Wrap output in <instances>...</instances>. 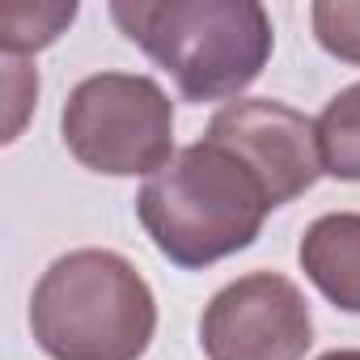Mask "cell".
<instances>
[{
	"label": "cell",
	"mask_w": 360,
	"mask_h": 360,
	"mask_svg": "<svg viewBox=\"0 0 360 360\" xmlns=\"http://www.w3.org/2000/svg\"><path fill=\"white\" fill-rule=\"evenodd\" d=\"M314 131H318L322 174L343 178V183H360V81L339 89L326 102Z\"/></svg>",
	"instance_id": "obj_8"
},
{
	"label": "cell",
	"mask_w": 360,
	"mask_h": 360,
	"mask_svg": "<svg viewBox=\"0 0 360 360\" xmlns=\"http://www.w3.org/2000/svg\"><path fill=\"white\" fill-rule=\"evenodd\" d=\"M77 18V5H30V0H5L0 5V47L5 56H30V51H43L51 47L64 26H72Z\"/></svg>",
	"instance_id": "obj_9"
},
{
	"label": "cell",
	"mask_w": 360,
	"mask_h": 360,
	"mask_svg": "<svg viewBox=\"0 0 360 360\" xmlns=\"http://www.w3.org/2000/svg\"><path fill=\"white\" fill-rule=\"evenodd\" d=\"M68 153L98 174H157L174 157V106L153 77L94 72L60 115Z\"/></svg>",
	"instance_id": "obj_4"
},
{
	"label": "cell",
	"mask_w": 360,
	"mask_h": 360,
	"mask_svg": "<svg viewBox=\"0 0 360 360\" xmlns=\"http://www.w3.org/2000/svg\"><path fill=\"white\" fill-rule=\"evenodd\" d=\"M34 343L51 360H140L157 330L148 280L115 250L60 255L30 297Z\"/></svg>",
	"instance_id": "obj_3"
},
{
	"label": "cell",
	"mask_w": 360,
	"mask_h": 360,
	"mask_svg": "<svg viewBox=\"0 0 360 360\" xmlns=\"http://www.w3.org/2000/svg\"><path fill=\"white\" fill-rule=\"evenodd\" d=\"M204 136L233 148L263 178V187L271 191L276 208L305 195L322 174V153H318L314 123L301 110H292L276 98L229 102L225 110H217V119L208 123Z\"/></svg>",
	"instance_id": "obj_6"
},
{
	"label": "cell",
	"mask_w": 360,
	"mask_h": 360,
	"mask_svg": "<svg viewBox=\"0 0 360 360\" xmlns=\"http://www.w3.org/2000/svg\"><path fill=\"white\" fill-rule=\"evenodd\" d=\"M322 360H360V352H326Z\"/></svg>",
	"instance_id": "obj_12"
},
{
	"label": "cell",
	"mask_w": 360,
	"mask_h": 360,
	"mask_svg": "<svg viewBox=\"0 0 360 360\" xmlns=\"http://www.w3.org/2000/svg\"><path fill=\"white\" fill-rule=\"evenodd\" d=\"M314 18V34L318 43L343 60V64H360V5H335V0H318L309 9Z\"/></svg>",
	"instance_id": "obj_10"
},
{
	"label": "cell",
	"mask_w": 360,
	"mask_h": 360,
	"mask_svg": "<svg viewBox=\"0 0 360 360\" xmlns=\"http://www.w3.org/2000/svg\"><path fill=\"white\" fill-rule=\"evenodd\" d=\"M297 259L330 305L360 314V212L318 217L305 229Z\"/></svg>",
	"instance_id": "obj_7"
},
{
	"label": "cell",
	"mask_w": 360,
	"mask_h": 360,
	"mask_svg": "<svg viewBox=\"0 0 360 360\" xmlns=\"http://www.w3.org/2000/svg\"><path fill=\"white\" fill-rule=\"evenodd\" d=\"M200 343L208 360H301L314 343V318L288 276L250 271L208 301Z\"/></svg>",
	"instance_id": "obj_5"
},
{
	"label": "cell",
	"mask_w": 360,
	"mask_h": 360,
	"mask_svg": "<svg viewBox=\"0 0 360 360\" xmlns=\"http://www.w3.org/2000/svg\"><path fill=\"white\" fill-rule=\"evenodd\" d=\"M271 208L263 178L208 136L174 153L136 195V217L153 246L187 271L246 250Z\"/></svg>",
	"instance_id": "obj_1"
},
{
	"label": "cell",
	"mask_w": 360,
	"mask_h": 360,
	"mask_svg": "<svg viewBox=\"0 0 360 360\" xmlns=\"http://www.w3.org/2000/svg\"><path fill=\"white\" fill-rule=\"evenodd\" d=\"M5 98H9V127H5V140H18V131H22V115H26V106L39 98V77H34V68L9 60V72H5Z\"/></svg>",
	"instance_id": "obj_11"
},
{
	"label": "cell",
	"mask_w": 360,
	"mask_h": 360,
	"mask_svg": "<svg viewBox=\"0 0 360 360\" xmlns=\"http://www.w3.org/2000/svg\"><path fill=\"white\" fill-rule=\"evenodd\" d=\"M110 18L187 102L238 98L271 60V18L255 0H115Z\"/></svg>",
	"instance_id": "obj_2"
}]
</instances>
